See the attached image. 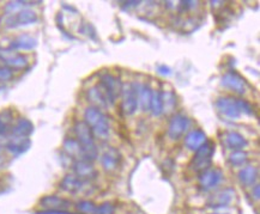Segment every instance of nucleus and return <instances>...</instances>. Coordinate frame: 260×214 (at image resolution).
Masks as SVG:
<instances>
[{"instance_id":"obj_1","label":"nucleus","mask_w":260,"mask_h":214,"mask_svg":"<svg viewBox=\"0 0 260 214\" xmlns=\"http://www.w3.org/2000/svg\"><path fill=\"white\" fill-rule=\"evenodd\" d=\"M75 133L77 136V141L82 147L83 151V160L91 163L92 160L98 158V147H96L94 134L91 129L89 128L88 125L84 121H78L75 125Z\"/></svg>"},{"instance_id":"obj_2","label":"nucleus","mask_w":260,"mask_h":214,"mask_svg":"<svg viewBox=\"0 0 260 214\" xmlns=\"http://www.w3.org/2000/svg\"><path fill=\"white\" fill-rule=\"evenodd\" d=\"M84 122L91 129L92 134L98 135L99 138L105 139L109 135V130H111L109 120L101 109L96 108V106L86 108L84 113Z\"/></svg>"},{"instance_id":"obj_3","label":"nucleus","mask_w":260,"mask_h":214,"mask_svg":"<svg viewBox=\"0 0 260 214\" xmlns=\"http://www.w3.org/2000/svg\"><path fill=\"white\" fill-rule=\"evenodd\" d=\"M216 146L211 141H206L196 151V155L191 160L189 168L197 172H203L204 170L209 169L211 165L212 157L215 155Z\"/></svg>"},{"instance_id":"obj_4","label":"nucleus","mask_w":260,"mask_h":214,"mask_svg":"<svg viewBox=\"0 0 260 214\" xmlns=\"http://www.w3.org/2000/svg\"><path fill=\"white\" fill-rule=\"evenodd\" d=\"M38 21V13L30 9H24L17 13H13V15H4V17L0 19V23L5 28L15 29L19 26L34 24Z\"/></svg>"},{"instance_id":"obj_5","label":"nucleus","mask_w":260,"mask_h":214,"mask_svg":"<svg viewBox=\"0 0 260 214\" xmlns=\"http://www.w3.org/2000/svg\"><path fill=\"white\" fill-rule=\"evenodd\" d=\"M105 93L108 104H114L120 93L122 91V85L120 83V79L116 77L105 73L100 78V83L98 84Z\"/></svg>"},{"instance_id":"obj_6","label":"nucleus","mask_w":260,"mask_h":214,"mask_svg":"<svg viewBox=\"0 0 260 214\" xmlns=\"http://www.w3.org/2000/svg\"><path fill=\"white\" fill-rule=\"evenodd\" d=\"M139 85L137 83H129L122 86V112L126 115H133L138 110V92Z\"/></svg>"},{"instance_id":"obj_7","label":"nucleus","mask_w":260,"mask_h":214,"mask_svg":"<svg viewBox=\"0 0 260 214\" xmlns=\"http://www.w3.org/2000/svg\"><path fill=\"white\" fill-rule=\"evenodd\" d=\"M221 84L223 88L231 90L236 95H245L248 91L249 85L243 77L236 71H229L222 77Z\"/></svg>"},{"instance_id":"obj_8","label":"nucleus","mask_w":260,"mask_h":214,"mask_svg":"<svg viewBox=\"0 0 260 214\" xmlns=\"http://www.w3.org/2000/svg\"><path fill=\"white\" fill-rule=\"evenodd\" d=\"M0 60L10 69H23L29 65V60L24 54L10 48H3V47H0Z\"/></svg>"},{"instance_id":"obj_9","label":"nucleus","mask_w":260,"mask_h":214,"mask_svg":"<svg viewBox=\"0 0 260 214\" xmlns=\"http://www.w3.org/2000/svg\"><path fill=\"white\" fill-rule=\"evenodd\" d=\"M215 105L217 112L221 114L223 118L229 120H238L241 116L238 105V98H234V97H219L217 101H216Z\"/></svg>"},{"instance_id":"obj_10","label":"nucleus","mask_w":260,"mask_h":214,"mask_svg":"<svg viewBox=\"0 0 260 214\" xmlns=\"http://www.w3.org/2000/svg\"><path fill=\"white\" fill-rule=\"evenodd\" d=\"M188 127L189 120L187 116L181 115V114L174 115L171 120V123H169L168 136L172 140H179L183 134H185L186 130L188 129Z\"/></svg>"},{"instance_id":"obj_11","label":"nucleus","mask_w":260,"mask_h":214,"mask_svg":"<svg viewBox=\"0 0 260 214\" xmlns=\"http://www.w3.org/2000/svg\"><path fill=\"white\" fill-rule=\"evenodd\" d=\"M223 180V172L217 168H209L201 172L199 176V185L203 189L210 190L217 187Z\"/></svg>"},{"instance_id":"obj_12","label":"nucleus","mask_w":260,"mask_h":214,"mask_svg":"<svg viewBox=\"0 0 260 214\" xmlns=\"http://www.w3.org/2000/svg\"><path fill=\"white\" fill-rule=\"evenodd\" d=\"M102 168L107 172H114L119 169L120 164H121V153L114 147H111L103 153L101 157Z\"/></svg>"},{"instance_id":"obj_13","label":"nucleus","mask_w":260,"mask_h":214,"mask_svg":"<svg viewBox=\"0 0 260 214\" xmlns=\"http://www.w3.org/2000/svg\"><path fill=\"white\" fill-rule=\"evenodd\" d=\"M40 205L42 208H45V210H66L72 206V202L64 197L47 195L40 200Z\"/></svg>"},{"instance_id":"obj_14","label":"nucleus","mask_w":260,"mask_h":214,"mask_svg":"<svg viewBox=\"0 0 260 214\" xmlns=\"http://www.w3.org/2000/svg\"><path fill=\"white\" fill-rule=\"evenodd\" d=\"M73 171H75V175L79 180H82L83 182L92 181L98 177V170L92 166L91 163L86 162V160H77L73 164Z\"/></svg>"},{"instance_id":"obj_15","label":"nucleus","mask_w":260,"mask_h":214,"mask_svg":"<svg viewBox=\"0 0 260 214\" xmlns=\"http://www.w3.org/2000/svg\"><path fill=\"white\" fill-rule=\"evenodd\" d=\"M235 196V190L233 188H225L221 192L216 193L215 195L210 197L208 205L212 208H219V207H226L231 205Z\"/></svg>"},{"instance_id":"obj_16","label":"nucleus","mask_w":260,"mask_h":214,"mask_svg":"<svg viewBox=\"0 0 260 214\" xmlns=\"http://www.w3.org/2000/svg\"><path fill=\"white\" fill-rule=\"evenodd\" d=\"M31 141L28 138H19V136H13L5 142L6 150L11 153L12 156H21L25 153L30 149Z\"/></svg>"},{"instance_id":"obj_17","label":"nucleus","mask_w":260,"mask_h":214,"mask_svg":"<svg viewBox=\"0 0 260 214\" xmlns=\"http://www.w3.org/2000/svg\"><path fill=\"white\" fill-rule=\"evenodd\" d=\"M38 46V40L28 34H22L10 43V49L12 51H31Z\"/></svg>"},{"instance_id":"obj_18","label":"nucleus","mask_w":260,"mask_h":214,"mask_svg":"<svg viewBox=\"0 0 260 214\" xmlns=\"http://www.w3.org/2000/svg\"><path fill=\"white\" fill-rule=\"evenodd\" d=\"M84 183L76 175H66L60 182V189L69 194H77L84 188Z\"/></svg>"},{"instance_id":"obj_19","label":"nucleus","mask_w":260,"mask_h":214,"mask_svg":"<svg viewBox=\"0 0 260 214\" xmlns=\"http://www.w3.org/2000/svg\"><path fill=\"white\" fill-rule=\"evenodd\" d=\"M208 141L206 140V134L202 129H193L186 135L185 145L191 151H197L202 145Z\"/></svg>"},{"instance_id":"obj_20","label":"nucleus","mask_w":260,"mask_h":214,"mask_svg":"<svg viewBox=\"0 0 260 214\" xmlns=\"http://www.w3.org/2000/svg\"><path fill=\"white\" fill-rule=\"evenodd\" d=\"M86 97H88L89 102H91L92 106H96V108L101 109V108H107L108 106V101H107L105 93L100 88L99 85H95L92 86V88H90L88 90V92H86Z\"/></svg>"},{"instance_id":"obj_21","label":"nucleus","mask_w":260,"mask_h":214,"mask_svg":"<svg viewBox=\"0 0 260 214\" xmlns=\"http://www.w3.org/2000/svg\"><path fill=\"white\" fill-rule=\"evenodd\" d=\"M225 145L229 149L234 150V151H240V150L246 149L248 145L247 140L245 139V136L240 134L238 132H229L225 135Z\"/></svg>"},{"instance_id":"obj_22","label":"nucleus","mask_w":260,"mask_h":214,"mask_svg":"<svg viewBox=\"0 0 260 214\" xmlns=\"http://www.w3.org/2000/svg\"><path fill=\"white\" fill-rule=\"evenodd\" d=\"M34 132V125L26 119H19L12 127L13 136H19V138H28V136Z\"/></svg>"},{"instance_id":"obj_23","label":"nucleus","mask_w":260,"mask_h":214,"mask_svg":"<svg viewBox=\"0 0 260 214\" xmlns=\"http://www.w3.org/2000/svg\"><path fill=\"white\" fill-rule=\"evenodd\" d=\"M239 180L245 187H253L258 180V169L255 166H246L240 170Z\"/></svg>"},{"instance_id":"obj_24","label":"nucleus","mask_w":260,"mask_h":214,"mask_svg":"<svg viewBox=\"0 0 260 214\" xmlns=\"http://www.w3.org/2000/svg\"><path fill=\"white\" fill-rule=\"evenodd\" d=\"M62 147H64V151L69 157H71V158H76L78 160H83L82 147L76 139L73 138L65 139L64 144H62Z\"/></svg>"},{"instance_id":"obj_25","label":"nucleus","mask_w":260,"mask_h":214,"mask_svg":"<svg viewBox=\"0 0 260 214\" xmlns=\"http://www.w3.org/2000/svg\"><path fill=\"white\" fill-rule=\"evenodd\" d=\"M152 98V90L148 84L139 85L138 92V106H141L143 112H148L150 110V103Z\"/></svg>"},{"instance_id":"obj_26","label":"nucleus","mask_w":260,"mask_h":214,"mask_svg":"<svg viewBox=\"0 0 260 214\" xmlns=\"http://www.w3.org/2000/svg\"><path fill=\"white\" fill-rule=\"evenodd\" d=\"M13 121V113L11 109H5L0 112V138L8 133L9 127Z\"/></svg>"},{"instance_id":"obj_27","label":"nucleus","mask_w":260,"mask_h":214,"mask_svg":"<svg viewBox=\"0 0 260 214\" xmlns=\"http://www.w3.org/2000/svg\"><path fill=\"white\" fill-rule=\"evenodd\" d=\"M150 110H151L152 115L159 116L163 114V103H162V91L156 90L152 91V98L150 103Z\"/></svg>"},{"instance_id":"obj_28","label":"nucleus","mask_w":260,"mask_h":214,"mask_svg":"<svg viewBox=\"0 0 260 214\" xmlns=\"http://www.w3.org/2000/svg\"><path fill=\"white\" fill-rule=\"evenodd\" d=\"M163 113H171L176 106V96L173 91L162 92Z\"/></svg>"},{"instance_id":"obj_29","label":"nucleus","mask_w":260,"mask_h":214,"mask_svg":"<svg viewBox=\"0 0 260 214\" xmlns=\"http://www.w3.org/2000/svg\"><path fill=\"white\" fill-rule=\"evenodd\" d=\"M248 155L243 150H240V151H234L229 156V163L232 164L233 166H241L247 162Z\"/></svg>"},{"instance_id":"obj_30","label":"nucleus","mask_w":260,"mask_h":214,"mask_svg":"<svg viewBox=\"0 0 260 214\" xmlns=\"http://www.w3.org/2000/svg\"><path fill=\"white\" fill-rule=\"evenodd\" d=\"M76 208H77L82 214H95L98 206H96L94 202L88 201V200H82V201L77 202Z\"/></svg>"},{"instance_id":"obj_31","label":"nucleus","mask_w":260,"mask_h":214,"mask_svg":"<svg viewBox=\"0 0 260 214\" xmlns=\"http://www.w3.org/2000/svg\"><path fill=\"white\" fill-rule=\"evenodd\" d=\"M26 4H30V3L26 2H11L9 3L8 5L5 6V15H13V13H17L22 10L26 9Z\"/></svg>"},{"instance_id":"obj_32","label":"nucleus","mask_w":260,"mask_h":214,"mask_svg":"<svg viewBox=\"0 0 260 214\" xmlns=\"http://www.w3.org/2000/svg\"><path fill=\"white\" fill-rule=\"evenodd\" d=\"M238 105H239V109H240V113L245 114V115H253V106L249 102L245 101V99H241V98H238Z\"/></svg>"},{"instance_id":"obj_33","label":"nucleus","mask_w":260,"mask_h":214,"mask_svg":"<svg viewBox=\"0 0 260 214\" xmlns=\"http://www.w3.org/2000/svg\"><path fill=\"white\" fill-rule=\"evenodd\" d=\"M115 207L111 202H103L102 205L98 206L95 214H114Z\"/></svg>"},{"instance_id":"obj_34","label":"nucleus","mask_w":260,"mask_h":214,"mask_svg":"<svg viewBox=\"0 0 260 214\" xmlns=\"http://www.w3.org/2000/svg\"><path fill=\"white\" fill-rule=\"evenodd\" d=\"M13 78L12 69H10L6 66L0 65V82H9Z\"/></svg>"},{"instance_id":"obj_35","label":"nucleus","mask_w":260,"mask_h":214,"mask_svg":"<svg viewBox=\"0 0 260 214\" xmlns=\"http://www.w3.org/2000/svg\"><path fill=\"white\" fill-rule=\"evenodd\" d=\"M157 71L161 73L162 76H171V73H172V69L169 68L167 65H159L157 67Z\"/></svg>"},{"instance_id":"obj_36","label":"nucleus","mask_w":260,"mask_h":214,"mask_svg":"<svg viewBox=\"0 0 260 214\" xmlns=\"http://www.w3.org/2000/svg\"><path fill=\"white\" fill-rule=\"evenodd\" d=\"M180 4H181V8L183 10H189V9L196 8L197 3L196 2H181Z\"/></svg>"},{"instance_id":"obj_37","label":"nucleus","mask_w":260,"mask_h":214,"mask_svg":"<svg viewBox=\"0 0 260 214\" xmlns=\"http://www.w3.org/2000/svg\"><path fill=\"white\" fill-rule=\"evenodd\" d=\"M252 195H253V197H254V200L259 201V199H260V186L259 185L254 186V188H253V190H252Z\"/></svg>"},{"instance_id":"obj_38","label":"nucleus","mask_w":260,"mask_h":214,"mask_svg":"<svg viewBox=\"0 0 260 214\" xmlns=\"http://www.w3.org/2000/svg\"><path fill=\"white\" fill-rule=\"evenodd\" d=\"M125 4H126V6H125L126 9H131V8H135V6H137V5H139L141 3L139 2H127V3H125Z\"/></svg>"},{"instance_id":"obj_39","label":"nucleus","mask_w":260,"mask_h":214,"mask_svg":"<svg viewBox=\"0 0 260 214\" xmlns=\"http://www.w3.org/2000/svg\"><path fill=\"white\" fill-rule=\"evenodd\" d=\"M5 165V157L0 153V169Z\"/></svg>"},{"instance_id":"obj_40","label":"nucleus","mask_w":260,"mask_h":214,"mask_svg":"<svg viewBox=\"0 0 260 214\" xmlns=\"http://www.w3.org/2000/svg\"><path fill=\"white\" fill-rule=\"evenodd\" d=\"M211 214H229V213H211Z\"/></svg>"}]
</instances>
